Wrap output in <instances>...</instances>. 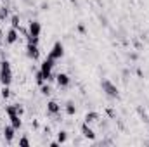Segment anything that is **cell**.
I'll use <instances>...</instances> for the list:
<instances>
[{"label":"cell","mask_w":149,"mask_h":147,"mask_svg":"<svg viewBox=\"0 0 149 147\" xmlns=\"http://www.w3.org/2000/svg\"><path fill=\"white\" fill-rule=\"evenodd\" d=\"M0 83L2 85H10L12 83V68L7 59L0 61Z\"/></svg>","instance_id":"cell-1"},{"label":"cell","mask_w":149,"mask_h":147,"mask_svg":"<svg viewBox=\"0 0 149 147\" xmlns=\"http://www.w3.org/2000/svg\"><path fill=\"white\" fill-rule=\"evenodd\" d=\"M54 62H56V61H54L52 57H47V59L42 62V66H40V73H42V76H43L45 81H52V80L56 78V76L52 74V68L56 66Z\"/></svg>","instance_id":"cell-2"},{"label":"cell","mask_w":149,"mask_h":147,"mask_svg":"<svg viewBox=\"0 0 149 147\" xmlns=\"http://www.w3.org/2000/svg\"><path fill=\"white\" fill-rule=\"evenodd\" d=\"M101 87H102V90L106 92V95L108 97H111V99H120V90H118V87L109 81L108 78H102L101 80Z\"/></svg>","instance_id":"cell-3"},{"label":"cell","mask_w":149,"mask_h":147,"mask_svg":"<svg viewBox=\"0 0 149 147\" xmlns=\"http://www.w3.org/2000/svg\"><path fill=\"white\" fill-rule=\"evenodd\" d=\"M63 55H64V45H63L61 42H56V43L52 45L50 52H49V57H52L54 61H57V59H61Z\"/></svg>","instance_id":"cell-4"},{"label":"cell","mask_w":149,"mask_h":147,"mask_svg":"<svg viewBox=\"0 0 149 147\" xmlns=\"http://www.w3.org/2000/svg\"><path fill=\"white\" fill-rule=\"evenodd\" d=\"M26 55H28L31 61H38V59H40V49H38V45L28 43V45H26Z\"/></svg>","instance_id":"cell-5"},{"label":"cell","mask_w":149,"mask_h":147,"mask_svg":"<svg viewBox=\"0 0 149 147\" xmlns=\"http://www.w3.org/2000/svg\"><path fill=\"white\" fill-rule=\"evenodd\" d=\"M40 33H42V24H40V21L31 19V21H30V26H28V35H31V37H40Z\"/></svg>","instance_id":"cell-6"},{"label":"cell","mask_w":149,"mask_h":147,"mask_svg":"<svg viewBox=\"0 0 149 147\" xmlns=\"http://www.w3.org/2000/svg\"><path fill=\"white\" fill-rule=\"evenodd\" d=\"M80 130H81V135H83L85 139H88V140H95V132L88 126V123L83 121V125L80 126Z\"/></svg>","instance_id":"cell-7"},{"label":"cell","mask_w":149,"mask_h":147,"mask_svg":"<svg viewBox=\"0 0 149 147\" xmlns=\"http://www.w3.org/2000/svg\"><path fill=\"white\" fill-rule=\"evenodd\" d=\"M2 135H3V139L10 144L12 140H14V135H16V128L12 126V125H7V126H3V130H2Z\"/></svg>","instance_id":"cell-8"},{"label":"cell","mask_w":149,"mask_h":147,"mask_svg":"<svg viewBox=\"0 0 149 147\" xmlns=\"http://www.w3.org/2000/svg\"><path fill=\"white\" fill-rule=\"evenodd\" d=\"M56 81H57V85H59L61 88H66V87H70L71 78L66 73H59V74H56Z\"/></svg>","instance_id":"cell-9"},{"label":"cell","mask_w":149,"mask_h":147,"mask_svg":"<svg viewBox=\"0 0 149 147\" xmlns=\"http://www.w3.org/2000/svg\"><path fill=\"white\" fill-rule=\"evenodd\" d=\"M17 38H19V31H17L16 28H9V31H7V35H5V43L12 45V43L17 42Z\"/></svg>","instance_id":"cell-10"},{"label":"cell","mask_w":149,"mask_h":147,"mask_svg":"<svg viewBox=\"0 0 149 147\" xmlns=\"http://www.w3.org/2000/svg\"><path fill=\"white\" fill-rule=\"evenodd\" d=\"M61 112V106L56 102V101H50L49 104H47V114L49 116H57Z\"/></svg>","instance_id":"cell-11"},{"label":"cell","mask_w":149,"mask_h":147,"mask_svg":"<svg viewBox=\"0 0 149 147\" xmlns=\"http://www.w3.org/2000/svg\"><path fill=\"white\" fill-rule=\"evenodd\" d=\"M5 112H7V116H12V114H19V116H23L24 109H23L19 104H12V106H7V107H5Z\"/></svg>","instance_id":"cell-12"},{"label":"cell","mask_w":149,"mask_h":147,"mask_svg":"<svg viewBox=\"0 0 149 147\" xmlns=\"http://www.w3.org/2000/svg\"><path fill=\"white\" fill-rule=\"evenodd\" d=\"M83 119H85V123H88V125H90V123L99 121V119H101V114H99L97 111H90V112H87V114H85V118H83Z\"/></svg>","instance_id":"cell-13"},{"label":"cell","mask_w":149,"mask_h":147,"mask_svg":"<svg viewBox=\"0 0 149 147\" xmlns=\"http://www.w3.org/2000/svg\"><path fill=\"white\" fill-rule=\"evenodd\" d=\"M9 119H10V125H12L16 130H19V128L23 126V121H21V116H19V114H12V116H9Z\"/></svg>","instance_id":"cell-14"},{"label":"cell","mask_w":149,"mask_h":147,"mask_svg":"<svg viewBox=\"0 0 149 147\" xmlns=\"http://www.w3.org/2000/svg\"><path fill=\"white\" fill-rule=\"evenodd\" d=\"M10 28H16L19 31V28H21V17H19V14H14L10 17Z\"/></svg>","instance_id":"cell-15"},{"label":"cell","mask_w":149,"mask_h":147,"mask_svg":"<svg viewBox=\"0 0 149 147\" xmlns=\"http://www.w3.org/2000/svg\"><path fill=\"white\" fill-rule=\"evenodd\" d=\"M57 142H59V144H66V142H68V132H66V130H61V132L57 133Z\"/></svg>","instance_id":"cell-16"},{"label":"cell","mask_w":149,"mask_h":147,"mask_svg":"<svg viewBox=\"0 0 149 147\" xmlns=\"http://www.w3.org/2000/svg\"><path fill=\"white\" fill-rule=\"evenodd\" d=\"M40 92H42L43 95H50V94H52V88L49 87V81H45L43 85H40Z\"/></svg>","instance_id":"cell-17"},{"label":"cell","mask_w":149,"mask_h":147,"mask_svg":"<svg viewBox=\"0 0 149 147\" xmlns=\"http://www.w3.org/2000/svg\"><path fill=\"white\" fill-rule=\"evenodd\" d=\"M0 95H2V99H9V97H10V88H9V85H2Z\"/></svg>","instance_id":"cell-18"},{"label":"cell","mask_w":149,"mask_h":147,"mask_svg":"<svg viewBox=\"0 0 149 147\" xmlns=\"http://www.w3.org/2000/svg\"><path fill=\"white\" fill-rule=\"evenodd\" d=\"M66 114H68V116H74V114H76V107H74V104L71 101L66 104Z\"/></svg>","instance_id":"cell-19"},{"label":"cell","mask_w":149,"mask_h":147,"mask_svg":"<svg viewBox=\"0 0 149 147\" xmlns=\"http://www.w3.org/2000/svg\"><path fill=\"white\" fill-rule=\"evenodd\" d=\"M35 81H37V85H38V87L45 83V80H43V76H42V73H40V69H38L37 73H35Z\"/></svg>","instance_id":"cell-20"},{"label":"cell","mask_w":149,"mask_h":147,"mask_svg":"<svg viewBox=\"0 0 149 147\" xmlns=\"http://www.w3.org/2000/svg\"><path fill=\"white\" fill-rule=\"evenodd\" d=\"M7 16H9V9H7L5 5H3V7H0V19H5Z\"/></svg>","instance_id":"cell-21"},{"label":"cell","mask_w":149,"mask_h":147,"mask_svg":"<svg viewBox=\"0 0 149 147\" xmlns=\"http://www.w3.org/2000/svg\"><path fill=\"white\" fill-rule=\"evenodd\" d=\"M19 146H21V147H28V146H30L28 137H21V139H19Z\"/></svg>","instance_id":"cell-22"},{"label":"cell","mask_w":149,"mask_h":147,"mask_svg":"<svg viewBox=\"0 0 149 147\" xmlns=\"http://www.w3.org/2000/svg\"><path fill=\"white\" fill-rule=\"evenodd\" d=\"M106 114H108L111 119H116V112H114V109H111V107H108V109H106Z\"/></svg>","instance_id":"cell-23"},{"label":"cell","mask_w":149,"mask_h":147,"mask_svg":"<svg viewBox=\"0 0 149 147\" xmlns=\"http://www.w3.org/2000/svg\"><path fill=\"white\" fill-rule=\"evenodd\" d=\"M40 7H42V10H49V9H50V3H49V2H42Z\"/></svg>","instance_id":"cell-24"},{"label":"cell","mask_w":149,"mask_h":147,"mask_svg":"<svg viewBox=\"0 0 149 147\" xmlns=\"http://www.w3.org/2000/svg\"><path fill=\"white\" fill-rule=\"evenodd\" d=\"M128 59H132V61H137V59H139V55H137L135 52H128Z\"/></svg>","instance_id":"cell-25"},{"label":"cell","mask_w":149,"mask_h":147,"mask_svg":"<svg viewBox=\"0 0 149 147\" xmlns=\"http://www.w3.org/2000/svg\"><path fill=\"white\" fill-rule=\"evenodd\" d=\"M78 31H80L81 35H85V33H87V28H85L83 24H78Z\"/></svg>","instance_id":"cell-26"},{"label":"cell","mask_w":149,"mask_h":147,"mask_svg":"<svg viewBox=\"0 0 149 147\" xmlns=\"http://www.w3.org/2000/svg\"><path fill=\"white\" fill-rule=\"evenodd\" d=\"M49 146H50V147H59V146H61V144H59V142H50Z\"/></svg>","instance_id":"cell-27"},{"label":"cell","mask_w":149,"mask_h":147,"mask_svg":"<svg viewBox=\"0 0 149 147\" xmlns=\"http://www.w3.org/2000/svg\"><path fill=\"white\" fill-rule=\"evenodd\" d=\"M71 3H74V5H78V0H70Z\"/></svg>","instance_id":"cell-28"},{"label":"cell","mask_w":149,"mask_h":147,"mask_svg":"<svg viewBox=\"0 0 149 147\" xmlns=\"http://www.w3.org/2000/svg\"><path fill=\"white\" fill-rule=\"evenodd\" d=\"M95 2H97V3H99L101 7H102V0H95Z\"/></svg>","instance_id":"cell-29"},{"label":"cell","mask_w":149,"mask_h":147,"mask_svg":"<svg viewBox=\"0 0 149 147\" xmlns=\"http://www.w3.org/2000/svg\"><path fill=\"white\" fill-rule=\"evenodd\" d=\"M2 137H3V135H2V132H0V139H2Z\"/></svg>","instance_id":"cell-30"},{"label":"cell","mask_w":149,"mask_h":147,"mask_svg":"<svg viewBox=\"0 0 149 147\" xmlns=\"http://www.w3.org/2000/svg\"><path fill=\"white\" fill-rule=\"evenodd\" d=\"M3 2H5V0H3Z\"/></svg>","instance_id":"cell-31"}]
</instances>
